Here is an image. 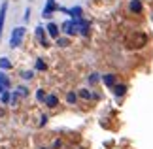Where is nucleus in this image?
Instances as JSON below:
<instances>
[{"instance_id": "obj_1", "label": "nucleus", "mask_w": 153, "mask_h": 149, "mask_svg": "<svg viewBox=\"0 0 153 149\" xmlns=\"http://www.w3.org/2000/svg\"><path fill=\"white\" fill-rule=\"evenodd\" d=\"M25 30L27 28L25 27H15L13 30H11V38H10V47H19L21 45V42H23V38H25Z\"/></svg>"}, {"instance_id": "obj_2", "label": "nucleus", "mask_w": 153, "mask_h": 149, "mask_svg": "<svg viewBox=\"0 0 153 149\" xmlns=\"http://www.w3.org/2000/svg\"><path fill=\"white\" fill-rule=\"evenodd\" d=\"M34 36H36V40L40 42V45H42V47H49V42H48V38H45V28L44 27H36Z\"/></svg>"}, {"instance_id": "obj_3", "label": "nucleus", "mask_w": 153, "mask_h": 149, "mask_svg": "<svg viewBox=\"0 0 153 149\" xmlns=\"http://www.w3.org/2000/svg\"><path fill=\"white\" fill-rule=\"evenodd\" d=\"M62 11H64L66 15H70L72 19H81V15H83L81 6H74V8H62Z\"/></svg>"}, {"instance_id": "obj_4", "label": "nucleus", "mask_w": 153, "mask_h": 149, "mask_svg": "<svg viewBox=\"0 0 153 149\" xmlns=\"http://www.w3.org/2000/svg\"><path fill=\"white\" fill-rule=\"evenodd\" d=\"M128 10L132 11V13H142L144 11V4H142V0H131V2H128Z\"/></svg>"}, {"instance_id": "obj_5", "label": "nucleus", "mask_w": 153, "mask_h": 149, "mask_svg": "<svg viewBox=\"0 0 153 149\" xmlns=\"http://www.w3.org/2000/svg\"><path fill=\"white\" fill-rule=\"evenodd\" d=\"M57 10V0H48V4H45V8H44V13H42V17H51V13Z\"/></svg>"}, {"instance_id": "obj_6", "label": "nucleus", "mask_w": 153, "mask_h": 149, "mask_svg": "<svg viewBox=\"0 0 153 149\" xmlns=\"http://www.w3.org/2000/svg\"><path fill=\"white\" fill-rule=\"evenodd\" d=\"M61 30H62L64 34H68V36H72V34H78V32H76V28H74V21H72V19H70V21H64L62 27H61Z\"/></svg>"}, {"instance_id": "obj_7", "label": "nucleus", "mask_w": 153, "mask_h": 149, "mask_svg": "<svg viewBox=\"0 0 153 149\" xmlns=\"http://www.w3.org/2000/svg\"><path fill=\"white\" fill-rule=\"evenodd\" d=\"M6 11H8V4H2L0 6V36H2V30H4V23H6Z\"/></svg>"}, {"instance_id": "obj_8", "label": "nucleus", "mask_w": 153, "mask_h": 149, "mask_svg": "<svg viewBox=\"0 0 153 149\" xmlns=\"http://www.w3.org/2000/svg\"><path fill=\"white\" fill-rule=\"evenodd\" d=\"M45 32H48L51 38H59V27L55 25V23H48V27H45Z\"/></svg>"}, {"instance_id": "obj_9", "label": "nucleus", "mask_w": 153, "mask_h": 149, "mask_svg": "<svg viewBox=\"0 0 153 149\" xmlns=\"http://www.w3.org/2000/svg\"><path fill=\"white\" fill-rule=\"evenodd\" d=\"M102 81H104V85L108 87V89H111V87L115 85V76L114 74H104L102 76Z\"/></svg>"}, {"instance_id": "obj_10", "label": "nucleus", "mask_w": 153, "mask_h": 149, "mask_svg": "<svg viewBox=\"0 0 153 149\" xmlns=\"http://www.w3.org/2000/svg\"><path fill=\"white\" fill-rule=\"evenodd\" d=\"M45 104L49 106V108H57L59 106V98L55 96V94H48V96H45V100H44Z\"/></svg>"}, {"instance_id": "obj_11", "label": "nucleus", "mask_w": 153, "mask_h": 149, "mask_svg": "<svg viewBox=\"0 0 153 149\" xmlns=\"http://www.w3.org/2000/svg\"><path fill=\"white\" fill-rule=\"evenodd\" d=\"M111 91H114L115 96H123V94H127V85H114Z\"/></svg>"}, {"instance_id": "obj_12", "label": "nucleus", "mask_w": 153, "mask_h": 149, "mask_svg": "<svg viewBox=\"0 0 153 149\" xmlns=\"http://www.w3.org/2000/svg\"><path fill=\"white\" fill-rule=\"evenodd\" d=\"M0 85H2L6 91L10 89V79H8V76H6L4 72H0Z\"/></svg>"}, {"instance_id": "obj_13", "label": "nucleus", "mask_w": 153, "mask_h": 149, "mask_svg": "<svg viewBox=\"0 0 153 149\" xmlns=\"http://www.w3.org/2000/svg\"><path fill=\"white\" fill-rule=\"evenodd\" d=\"M34 68L40 70V72H45V70H48V66H45V62L42 61V59H36V64H34Z\"/></svg>"}, {"instance_id": "obj_14", "label": "nucleus", "mask_w": 153, "mask_h": 149, "mask_svg": "<svg viewBox=\"0 0 153 149\" xmlns=\"http://www.w3.org/2000/svg\"><path fill=\"white\" fill-rule=\"evenodd\" d=\"M0 68H2V70H10L11 68V62H10V59H0Z\"/></svg>"}, {"instance_id": "obj_15", "label": "nucleus", "mask_w": 153, "mask_h": 149, "mask_svg": "<svg viewBox=\"0 0 153 149\" xmlns=\"http://www.w3.org/2000/svg\"><path fill=\"white\" fill-rule=\"evenodd\" d=\"M100 79H102V76H100V74H91V76H89V83H91V85L98 83Z\"/></svg>"}, {"instance_id": "obj_16", "label": "nucleus", "mask_w": 153, "mask_h": 149, "mask_svg": "<svg viewBox=\"0 0 153 149\" xmlns=\"http://www.w3.org/2000/svg\"><path fill=\"white\" fill-rule=\"evenodd\" d=\"M0 100H2L4 106H8V102H10V91H4L2 94H0Z\"/></svg>"}, {"instance_id": "obj_17", "label": "nucleus", "mask_w": 153, "mask_h": 149, "mask_svg": "<svg viewBox=\"0 0 153 149\" xmlns=\"http://www.w3.org/2000/svg\"><path fill=\"white\" fill-rule=\"evenodd\" d=\"M57 45L66 47V45H70V40H68V38H57Z\"/></svg>"}, {"instance_id": "obj_18", "label": "nucleus", "mask_w": 153, "mask_h": 149, "mask_svg": "<svg viewBox=\"0 0 153 149\" xmlns=\"http://www.w3.org/2000/svg\"><path fill=\"white\" fill-rule=\"evenodd\" d=\"M66 100H68L70 104H76V100H78V96H76L74 93H68V94H66Z\"/></svg>"}, {"instance_id": "obj_19", "label": "nucleus", "mask_w": 153, "mask_h": 149, "mask_svg": "<svg viewBox=\"0 0 153 149\" xmlns=\"http://www.w3.org/2000/svg\"><path fill=\"white\" fill-rule=\"evenodd\" d=\"M79 98H91V93L85 91V89H81V91H79Z\"/></svg>"}, {"instance_id": "obj_20", "label": "nucleus", "mask_w": 153, "mask_h": 149, "mask_svg": "<svg viewBox=\"0 0 153 149\" xmlns=\"http://www.w3.org/2000/svg\"><path fill=\"white\" fill-rule=\"evenodd\" d=\"M36 98H38V100H42V102L45 100V93L42 91V89H40V91H36Z\"/></svg>"}, {"instance_id": "obj_21", "label": "nucleus", "mask_w": 153, "mask_h": 149, "mask_svg": "<svg viewBox=\"0 0 153 149\" xmlns=\"http://www.w3.org/2000/svg\"><path fill=\"white\" fill-rule=\"evenodd\" d=\"M17 94H23V96H25V94H27V87H19V89H17Z\"/></svg>"}, {"instance_id": "obj_22", "label": "nucleus", "mask_w": 153, "mask_h": 149, "mask_svg": "<svg viewBox=\"0 0 153 149\" xmlns=\"http://www.w3.org/2000/svg\"><path fill=\"white\" fill-rule=\"evenodd\" d=\"M23 17H25V21L30 19V8H27V10H25V15H23Z\"/></svg>"}, {"instance_id": "obj_23", "label": "nucleus", "mask_w": 153, "mask_h": 149, "mask_svg": "<svg viewBox=\"0 0 153 149\" xmlns=\"http://www.w3.org/2000/svg\"><path fill=\"white\" fill-rule=\"evenodd\" d=\"M23 77H25V79H30V77H32V72H25V74H23Z\"/></svg>"}, {"instance_id": "obj_24", "label": "nucleus", "mask_w": 153, "mask_h": 149, "mask_svg": "<svg viewBox=\"0 0 153 149\" xmlns=\"http://www.w3.org/2000/svg\"><path fill=\"white\" fill-rule=\"evenodd\" d=\"M4 91H6V89H4V87H2V85H0V93H4Z\"/></svg>"}]
</instances>
